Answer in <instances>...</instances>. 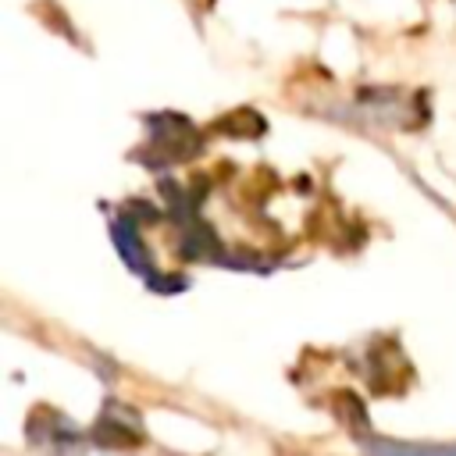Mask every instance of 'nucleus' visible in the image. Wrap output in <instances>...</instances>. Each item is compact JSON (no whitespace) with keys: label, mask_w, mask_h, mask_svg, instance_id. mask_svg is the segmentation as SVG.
Masks as SVG:
<instances>
[{"label":"nucleus","mask_w":456,"mask_h":456,"mask_svg":"<svg viewBox=\"0 0 456 456\" xmlns=\"http://www.w3.org/2000/svg\"><path fill=\"white\" fill-rule=\"evenodd\" d=\"M367 449H392V452H456V445H410V442H367Z\"/></svg>","instance_id":"f257e3e1"}]
</instances>
